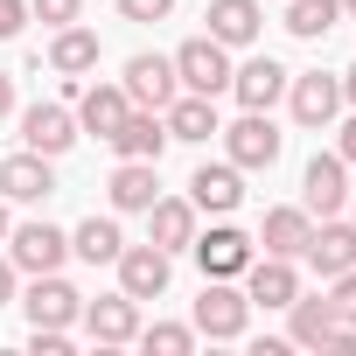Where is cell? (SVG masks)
I'll list each match as a JSON object with an SVG mask.
<instances>
[{
  "label": "cell",
  "mask_w": 356,
  "mask_h": 356,
  "mask_svg": "<svg viewBox=\"0 0 356 356\" xmlns=\"http://www.w3.org/2000/svg\"><path fill=\"white\" fill-rule=\"evenodd\" d=\"M175 84H182V91H203V98L231 91V49H224L217 35L182 42V49H175Z\"/></svg>",
  "instance_id": "cell-1"
},
{
  "label": "cell",
  "mask_w": 356,
  "mask_h": 356,
  "mask_svg": "<svg viewBox=\"0 0 356 356\" xmlns=\"http://www.w3.org/2000/svg\"><path fill=\"white\" fill-rule=\"evenodd\" d=\"M8 259H15V273H63V259H70V231H56V224H15L8 231Z\"/></svg>",
  "instance_id": "cell-2"
},
{
  "label": "cell",
  "mask_w": 356,
  "mask_h": 356,
  "mask_svg": "<svg viewBox=\"0 0 356 356\" xmlns=\"http://www.w3.org/2000/svg\"><path fill=\"white\" fill-rule=\"evenodd\" d=\"M245 321H252L245 286H231V280H203V300H196V335H210V342H238V335H245Z\"/></svg>",
  "instance_id": "cell-3"
},
{
  "label": "cell",
  "mask_w": 356,
  "mask_h": 356,
  "mask_svg": "<svg viewBox=\"0 0 356 356\" xmlns=\"http://www.w3.org/2000/svg\"><path fill=\"white\" fill-rule=\"evenodd\" d=\"M22 314H29V328H70V321L84 314V293H77L63 273H35L29 293H22Z\"/></svg>",
  "instance_id": "cell-4"
},
{
  "label": "cell",
  "mask_w": 356,
  "mask_h": 356,
  "mask_svg": "<svg viewBox=\"0 0 356 356\" xmlns=\"http://www.w3.org/2000/svg\"><path fill=\"white\" fill-rule=\"evenodd\" d=\"M22 147H35V154H70L77 147V112L63 105V98H35L29 112H22Z\"/></svg>",
  "instance_id": "cell-5"
},
{
  "label": "cell",
  "mask_w": 356,
  "mask_h": 356,
  "mask_svg": "<svg viewBox=\"0 0 356 356\" xmlns=\"http://www.w3.org/2000/svg\"><path fill=\"white\" fill-rule=\"evenodd\" d=\"M349 203V161L342 154H314L307 175H300V210L307 217H342Z\"/></svg>",
  "instance_id": "cell-6"
},
{
  "label": "cell",
  "mask_w": 356,
  "mask_h": 356,
  "mask_svg": "<svg viewBox=\"0 0 356 356\" xmlns=\"http://www.w3.org/2000/svg\"><path fill=\"white\" fill-rule=\"evenodd\" d=\"M0 196H8V203H49L56 196V161L35 154V147L8 154V161H0Z\"/></svg>",
  "instance_id": "cell-7"
},
{
  "label": "cell",
  "mask_w": 356,
  "mask_h": 356,
  "mask_svg": "<svg viewBox=\"0 0 356 356\" xmlns=\"http://www.w3.org/2000/svg\"><path fill=\"white\" fill-rule=\"evenodd\" d=\"M286 105H293L300 126H335V112H342V77H335V70H300V77H286Z\"/></svg>",
  "instance_id": "cell-8"
},
{
  "label": "cell",
  "mask_w": 356,
  "mask_h": 356,
  "mask_svg": "<svg viewBox=\"0 0 356 356\" xmlns=\"http://www.w3.org/2000/svg\"><path fill=\"white\" fill-rule=\"evenodd\" d=\"M280 147H286V133L273 126V112H245L238 126H224V154H231L238 168H273Z\"/></svg>",
  "instance_id": "cell-9"
},
{
  "label": "cell",
  "mask_w": 356,
  "mask_h": 356,
  "mask_svg": "<svg viewBox=\"0 0 356 356\" xmlns=\"http://www.w3.org/2000/svg\"><path fill=\"white\" fill-rule=\"evenodd\" d=\"M112 266H119V293L161 300V293H168V273H175V252H161V245H126Z\"/></svg>",
  "instance_id": "cell-10"
},
{
  "label": "cell",
  "mask_w": 356,
  "mask_h": 356,
  "mask_svg": "<svg viewBox=\"0 0 356 356\" xmlns=\"http://www.w3.org/2000/svg\"><path fill=\"white\" fill-rule=\"evenodd\" d=\"M84 335L91 342H105V349H119V342H133L140 335V300L133 293H98V300H84Z\"/></svg>",
  "instance_id": "cell-11"
},
{
  "label": "cell",
  "mask_w": 356,
  "mask_h": 356,
  "mask_svg": "<svg viewBox=\"0 0 356 356\" xmlns=\"http://www.w3.org/2000/svg\"><path fill=\"white\" fill-rule=\"evenodd\" d=\"M189 203L210 210V217H231V210L245 203V168H238V161H203V168L189 175Z\"/></svg>",
  "instance_id": "cell-12"
},
{
  "label": "cell",
  "mask_w": 356,
  "mask_h": 356,
  "mask_svg": "<svg viewBox=\"0 0 356 356\" xmlns=\"http://www.w3.org/2000/svg\"><path fill=\"white\" fill-rule=\"evenodd\" d=\"M119 91L133 98V105H147V112H161L175 91H182V84H175V56H154V49H140L133 63H126V77H119Z\"/></svg>",
  "instance_id": "cell-13"
},
{
  "label": "cell",
  "mask_w": 356,
  "mask_h": 356,
  "mask_svg": "<svg viewBox=\"0 0 356 356\" xmlns=\"http://www.w3.org/2000/svg\"><path fill=\"white\" fill-rule=\"evenodd\" d=\"M70 112H77V133H98V140H112L119 133V119L133 112V98L119 91V84H70Z\"/></svg>",
  "instance_id": "cell-14"
},
{
  "label": "cell",
  "mask_w": 356,
  "mask_h": 356,
  "mask_svg": "<svg viewBox=\"0 0 356 356\" xmlns=\"http://www.w3.org/2000/svg\"><path fill=\"white\" fill-rule=\"evenodd\" d=\"M196 266H203V280H238L245 266H252V238L238 231V224H217V231H203L196 245Z\"/></svg>",
  "instance_id": "cell-15"
},
{
  "label": "cell",
  "mask_w": 356,
  "mask_h": 356,
  "mask_svg": "<svg viewBox=\"0 0 356 356\" xmlns=\"http://www.w3.org/2000/svg\"><path fill=\"white\" fill-rule=\"evenodd\" d=\"M300 259L321 273V280H335V273H349L356 266V224H342V217H321L314 231H307V245H300Z\"/></svg>",
  "instance_id": "cell-16"
},
{
  "label": "cell",
  "mask_w": 356,
  "mask_h": 356,
  "mask_svg": "<svg viewBox=\"0 0 356 356\" xmlns=\"http://www.w3.org/2000/svg\"><path fill=\"white\" fill-rule=\"evenodd\" d=\"M286 63H273V56H252V63H238L231 70V91H238V105L245 112H273L280 98H286Z\"/></svg>",
  "instance_id": "cell-17"
},
{
  "label": "cell",
  "mask_w": 356,
  "mask_h": 356,
  "mask_svg": "<svg viewBox=\"0 0 356 356\" xmlns=\"http://www.w3.org/2000/svg\"><path fill=\"white\" fill-rule=\"evenodd\" d=\"M238 280H245V300H252V307H286V300L300 293V273H293V259H273V252H266V259L252 252V266H245Z\"/></svg>",
  "instance_id": "cell-18"
},
{
  "label": "cell",
  "mask_w": 356,
  "mask_h": 356,
  "mask_svg": "<svg viewBox=\"0 0 356 356\" xmlns=\"http://www.w3.org/2000/svg\"><path fill=\"white\" fill-rule=\"evenodd\" d=\"M147 245L189 252V245H196V203H189V196H154V203H147Z\"/></svg>",
  "instance_id": "cell-19"
},
{
  "label": "cell",
  "mask_w": 356,
  "mask_h": 356,
  "mask_svg": "<svg viewBox=\"0 0 356 356\" xmlns=\"http://www.w3.org/2000/svg\"><path fill=\"white\" fill-rule=\"evenodd\" d=\"M161 119H168V140H189V147H203L210 133H224L217 98H203V91H175V98L161 105Z\"/></svg>",
  "instance_id": "cell-20"
},
{
  "label": "cell",
  "mask_w": 356,
  "mask_h": 356,
  "mask_svg": "<svg viewBox=\"0 0 356 356\" xmlns=\"http://www.w3.org/2000/svg\"><path fill=\"white\" fill-rule=\"evenodd\" d=\"M161 147H168V119L147 112V105H133L119 119V133H112V154L119 161H161Z\"/></svg>",
  "instance_id": "cell-21"
},
{
  "label": "cell",
  "mask_w": 356,
  "mask_h": 356,
  "mask_svg": "<svg viewBox=\"0 0 356 356\" xmlns=\"http://www.w3.org/2000/svg\"><path fill=\"white\" fill-rule=\"evenodd\" d=\"M328 335H335L328 293H293V300H286V342H293V349H321Z\"/></svg>",
  "instance_id": "cell-22"
},
{
  "label": "cell",
  "mask_w": 356,
  "mask_h": 356,
  "mask_svg": "<svg viewBox=\"0 0 356 356\" xmlns=\"http://www.w3.org/2000/svg\"><path fill=\"white\" fill-rule=\"evenodd\" d=\"M210 35L224 42V49H245V42H259V29H266V8L259 0H210Z\"/></svg>",
  "instance_id": "cell-23"
},
{
  "label": "cell",
  "mask_w": 356,
  "mask_h": 356,
  "mask_svg": "<svg viewBox=\"0 0 356 356\" xmlns=\"http://www.w3.org/2000/svg\"><path fill=\"white\" fill-rule=\"evenodd\" d=\"M307 231H314V217H307L300 203H280V210H266V224H259V238H252V245H266L273 259H300Z\"/></svg>",
  "instance_id": "cell-24"
},
{
  "label": "cell",
  "mask_w": 356,
  "mask_h": 356,
  "mask_svg": "<svg viewBox=\"0 0 356 356\" xmlns=\"http://www.w3.org/2000/svg\"><path fill=\"white\" fill-rule=\"evenodd\" d=\"M105 196H112V210H147L154 196H161V175H154V161H119L112 168V182H105Z\"/></svg>",
  "instance_id": "cell-25"
},
{
  "label": "cell",
  "mask_w": 356,
  "mask_h": 356,
  "mask_svg": "<svg viewBox=\"0 0 356 356\" xmlns=\"http://www.w3.org/2000/svg\"><path fill=\"white\" fill-rule=\"evenodd\" d=\"M49 70H56V77H84V70H98V29H84V22L56 29V42H49Z\"/></svg>",
  "instance_id": "cell-26"
},
{
  "label": "cell",
  "mask_w": 356,
  "mask_h": 356,
  "mask_svg": "<svg viewBox=\"0 0 356 356\" xmlns=\"http://www.w3.org/2000/svg\"><path fill=\"white\" fill-rule=\"evenodd\" d=\"M70 252H77L84 266H112V259L126 252V238H119V217H84V224L70 231Z\"/></svg>",
  "instance_id": "cell-27"
},
{
  "label": "cell",
  "mask_w": 356,
  "mask_h": 356,
  "mask_svg": "<svg viewBox=\"0 0 356 356\" xmlns=\"http://www.w3.org/2000/svg\"><path fill=\"white\" fill-rule=\"evenodd\" d=\"M335 22H342V0H286V35L300 42H321Z\"/></svg>",
  "instance_id": "cell-28"
},
{
  "label": "cell",
  "mask_w": 356,
  "mask_h": 356,
  "mask_svg": "<svg viewBox=\"0 0 356 356\" xmlns=\"http://www.w3.org/2000/svg\"><path fill=\"white\" fill-rule=\"evenodd\" d=\"M133 342L154 349V356H189V349H196V321H189V328H182V321H154V328H140Z\"/></svg>",
  "instance_id": "cell-29"
},
{
  "label": "cell",
  "mask_w": 356,
  "mask_h": 356,
  "mask_svg": "<svg viewBox=\"0 0 356 356\" xmlns=\"http://www.w3.org/2000/svg\"><path fill=\"white\" fill-rule=\"evenodd\" d=\"M328 307H335V321H342V328H356V266L328 280Z\"/></svg>",
  "instance_id": "cell-30"
},
{
  "label": "cell",
  "mask_w": 356,
  "mask_h": 356,
  "mask_svg": "<svg viewBox=\"0 0 356 356\" xmlns=\"http://www.w3.org/2000/svg\"><path fill=\"white\" fill-rule=\"evenodd\" d=\"M84 15V0H29V22H42V29H70Z\"/></svg>",
  "instance_id": "cell-31"
},
{
  "label": "cell",
  "mask_w": 356,
  "mask_h": 356,
  "mask_svg": "<svg viewBox=\"0 0 356 356\" xmlns=\"http://www.w3.org/2000/svg\"><path fill=\"white\" fill-rule=\"evenodd\" d=\"M119 15H126V22H168L175 0H119Z\"/></svg>",
  "instance_id": "cell-32"
},
{
  "label": "cell",
  "mask_w": 356,
  "mask_h": 356,
  "mask_svg": "<svg viewBox=\"0 0 356 356\" xmlns=\"http://www.w3.org/2000/svg\"><path fill=\"white\" fill-rule=\"evenodd\" d=\"M29 29V0H0V42H15Z\"/></svg>",
  "instance_id": "cell-33"
},
{
  "label": "cell",
  "mask_w": 356,
  "mask_h": 356,
  "mask_svg": "<svg viewBox=\"0 0 356 356\" xmlns=\"http://www.w3.org/2000/svg\"><path fill=\"white\" fill-rule=\"evenodd\" d=\"M35 356H70V328H29Z\"/></svg>",
  "instance_id": "cell-34"
},
{
  "label": "cell",
  "mask_w": 356,
  "mask_h": 356,
  "mask_svg": "<svg viewBox=\"0 0 356 356\" xmlns=\"http://www.w3.org/2000/svg\"><path fill=\"white\" fill-rule=\"evenodd\" d=\"M15 280H22V273H15V259H8V252H0V307H8V300H15Z\"/></svg>",
  "instance_id": "cell-35"
},
{
  "label": "cell",
  "mask_w": 356,
  "mask_h": 356,
  "mask_svg": "<svg viewBox=\"0 0 356 356\" xmlns=\"http://www.w3.org/2000/svg\"><path fill=\"white\" fill-rule=\"evenodd\" d=\"M335 154H342V161L356 168V119H342V140H335Z\"/></svg>",
  "instance_id": "cell-36"
},
{
  "label": "cell",
  "mask_w": 356,
  "mask_h": 356,
  "mask_svg": "<svg viewBox=\"0 0 356 356\" xmlns=\"http://www.w3.org/2000/svg\"><path fill=\"white\" fill-rule=\"evenodd\" d=\"M8 112H15V77L0 70V119H8Z\"/></svg>",
  "instance_id": "cell-37"
},
{
  "label": "cell",
  "mask_w": 356,
  "mask_h": 356,
  "mask_svg": "<svg viewBox=\"0 0 356 356\" xmlns=\"http://www.w3.org/2000/svg\"><path fill=\"white\" fill-rule=\"evenodd\" d=\"M342 98H349V105H356V63H349V70H342Z\"/></svg>",
  "instance_id": "cell-38"
},
{
  "label": "cell",
  "mask_w": 356,
  "mask_h": 356,
  "mask_svg": "<svg viewBox=\"0 0 356 356\" xmlns=\"http://www.w3.org/2000/svg\"><path fill=\"white\" fill-rule=\"evenodd\" d=\"M8 231H15V224H8V196H0V245H8Z\"/></svg>",
  "instance_id": "cell-39"
},
{
  "label": "cell",
  "mask_w": 356,
  "mask_h": 356,
  "mask_svg": "<svg viewBox=\"0 0 356 356\" xmlns=\"http://www.w3.org/2000/svg\"><path fill=\"white\" fill-rule=\"evenodd\" d=\"M342 15H356V0H342Z\"/></svg>",
  "instance_id": "cell-40"
},
{
  "label": "cell",
  "mask_w": 356,
  "mask_h": 356,
  "mask_svg": "<svg viewBox=\"0 0 356 356\" xmlns=\"http://www.w3.org/2000/svg\"><path fill=\"white\" fill-rule=\"evenodd\" d=\"M349 210H356V189H349ZM349 224H356V217H349Z\"/></svg>",
  "instance_id": "cell-41"
}]
</instances>
